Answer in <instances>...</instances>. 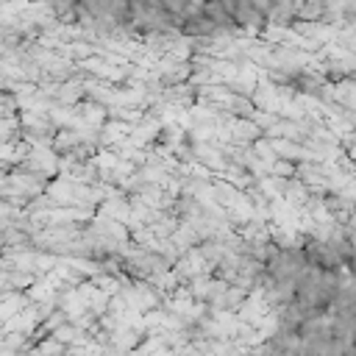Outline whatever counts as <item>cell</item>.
<instances>
[{
	"label": "cell",
	"instance_id": "6da1fadb",
	"mask_svg": "<svg viewBox=\"0 0 356 356\" xmlns=\"http://www.w3.org/2000/svg\"><path fill=\"white\" fill-rule=\"evenodd\" d=\"M83 6L86 11H106L111 19L122 22H136V8L134 0H70ZM150 3L156 11L159 25H186V22H200V25H220V22H236V6H253L256 0H142Z\"/></svg>",
	"mask_w": 356,
	"mask_h": 356
}]
</instances>
